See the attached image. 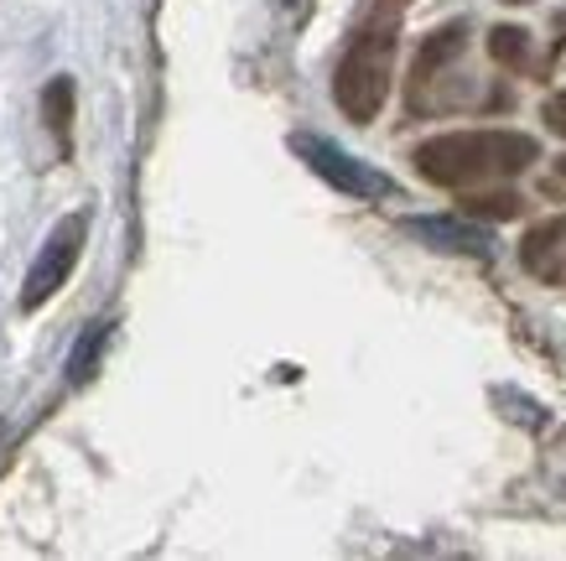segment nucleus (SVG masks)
Segmentation results:
<instances>
[{
    "label": "nucleus",
    "instance_id": "1",
    "mask_svg": "<svg viewBox=\"0 0 566 561\" xmlns=\"http://www.w3.org/2000/svg\"><path fill=\"white\" fill-rule=\"evenodd\" d=\"M400 17H406V0H369L348 32V48L333 69V104L354 125H375L385 100H390Z\"/></svg>",
    "mask_w": 566,
    "mask_h": 561
},
{
    "label": "nucleus",
    "instance_id": "2",
    "mask_svg": "<svg viewBox=\"0 0 566 561\" xmlns=\"http://www.w3.org/2000/svg\"><path fill=\"white\" fill-rule=\"evenodd\" d=\"M416 172L431 187H479L494 177H520V172L541 162V146L525 131H447L416 146Z\"/></svg>",
    "mask_w": 566,
    "mask_h": 561
},
{
    "label": "nucleus",
    "instance_id": "3",
    "mask_svg": "<svg viewBox=\"0 0 566 561\" xmlns=\"http://www.w3.org/2000/svg\"><path fill=\"white\" fill-rule=\"evenodd\" d=\"M84 245H88V214L84 208H73V214H63V219L52 224L48 245L36 250L32 271H27V281H21V312H42L57 291L69 287V276L78 271Z\"/></svg>",
    "mask_w": 566,
    "mask_h": 561
},
{
    "label": "nucleus",
    "instance_id": "4",
    "mask_svg": "<svg viewBox=\"0 0 566 561\" xmlns=\"http://www.w3.org/2000/svg\"><path fill=\"white\" fill-rule=\"evenodd\" d=\"M292 152L307 162L317 177H323L327 187H338V193H348V198H395L400 187H395L390 172L369 167V162H359V156H348L344 146H333V141L312 136V131H296L292 136Z\"/></svg>",
    "mask_w": 566,
    "mask_h": 561
},
{
    "label": "nucleus",
    "instance_id": "5",
    "mask_svg": "<svg viewBox=\"0 0 566 561\" xmlns=\"http://www.w3.org/2000/svg\"><path fill=\"white\" fill-rule=\"evenodd\" d=\"M400 229L421 239V245H431V250H447V256H494V235L479 229L473 219H400Z\"/></svg>",
    "mask_w": 566,
    "mask_h": 561
},
{
    "label": "nucleus",
    "instance_id": "6",
    "mask_svg": "<svg viewBox=\"0 0 566 561\" xmlns=\"http://www.w3.org/2000/svg\"><path fill=\"white\" fill-rule=\"evenodd\" d=\"M468 48V27L463 21H447L442 32H431L427 42H421V52H416V69H411V100H421L431 84H437V73L452 63V58H463Z\"/></svg>",
    "mask_w": 566,
    "mask_h": 561
},
{
    "label": "nucleus",
    "instance_id": "7",
    "mask_svg": "<svg viewBox=\"0 0 566 561\" xmlns=\"http://www.w3.org/2000/svg\"><path fill=\"white\" fill-rule=\"evenodd\" d=\"M562 239H566V214L541 219L520 245V266L541 276V281H562Z\"/></svg>",
    "mask_w": 566,
    "mask_h": 561
},
{
    "label": "nucleus",
    "instance_id": "8",
    "mask_svg": "<svg viewBox=\"0 0 566 561\" xmlns=\"http://www.w3.org/2000/svg\"><path fill=\"white\" fill-rule=\"evenodd\" d=\"M73 120H78V84H73V73H57V79H48V89H42V125L52 131L63 162L73 156Z\"/></svg>",
    "mask_w": 566,
    "mask_h": 561
},
{
    "label": "nucleus",
    "instance_id": "9",
    "mask_svg": "<svg viewBox=\"0 0 566 561\" xmlns=\"http://www.w3.org/2000/svg\"><path fill=\"white\" fill-rule=\"evenodd\" d=\"M463 214L468 219H520V214H525V198L510 193V187H504V193H479V187H473L463 198Z\"/></svg>",
    "mask_w": 566,
    "mask_h": 561
},
{
    "label": "nucleus",
    "instance_id": "10",
    "mask_svg": "<svg viewBox=\"0 0 566 561\" xmlns=\"http://www.w3.org/2000/svg\"><path fill=\"white\" fill-rule=\"evenodd\" d=\"M489 58L499 69H525L531 63V32L525 27H494L489 32Z\"/></svg>",
    "mask_w": 566,
    "mask_h": 561
},
{
    "label": "nucleus",
    "instance_id": "11",
    "mask_svg": "<svg viewBox=\"0 0 566 561\" xmlns=\"http://www.w3.org/2000/svg\"><path fill=\"white\" fill-rule=\"evenodd\" d=\"M109 343V323L94 328V343L78 339V349H73L69 359V385H84V380H94V364H99V349Z\"/></svg>",
    "mask_w": 566,
    "mask_h": 561
},
{
    "label": "nucleus",
    "instance_id": "12",
    "mask_svg": "<svg viewBox=\"0 0 566 561\" xmlns=\"http://www.w3.org/2000/svg\"><path fill=\"white\" fill-rule=\"evenodd\" d=\"M541 120H546V131H556V136L566 141V94H551V100L541 104Z\"/></svg>",
    "mask_w": 566,
    "mask_h": 561
},
{
    "label": "nucleus",
    "instance_id": "13",
    "mask_svg": "<svg viewBox=\"0 0 566 561\" xmlns=\"http://www.w3.org/2000/svg\"><path fill=\"white\" fill-rule=\"evenodd\" d=\"M556 177H566V156H556Z\"/></svg>",
    "mask_w": 566,
    "mask_h": 561
},
{
    "label": "nucleus",
    "instance_id": "14",
    "mask_svg": "<svg viewBox=\"0 0 566 561\" xmlns=\"http://www.w3.org/2000/svg\"><path fill=\"white\" fill-rule=\"evenodd\" d=\"M556 27H562V42H566V11H562V21H556Z\"/></svg>",
    "mask_w": 566,
    "mask_h": 561
},
{
    "label": "nucleus",
    "instance_id": "15",
    "mask_svg": "<svg viewBox=\"0 0 566 561\" xmlns=\"http://www.w3.org/2000/svg\"><path fill=\"white\" fill-rule=\"evenodd\" d=\"M504 6H531V0H504Z\"/></svg>",
    "mask_w": 566,
    "mask_h": 561
}]
</instances>
